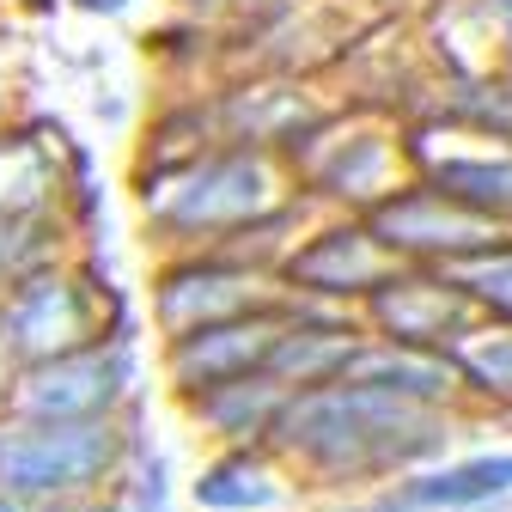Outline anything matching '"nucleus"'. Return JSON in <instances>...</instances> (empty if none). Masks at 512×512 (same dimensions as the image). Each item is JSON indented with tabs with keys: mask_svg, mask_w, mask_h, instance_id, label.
I'll use <instances>...</instances> for the list:
<instances>
[{
	"mask_svg": "<svg viewBox=\"0 0 512 512\" xmlns=\"http://www.w3.org/2000/svg\"><path fill=\"white\" fill-rule=\"evenodd\" d=\"M275 433L293 452L317 458V464H391V458H421L439 445V427L421 415V403L409 397H384L366 384H324V391H305L281 409Z\"/></svg>",
	"mask_w": 512,
	"mask_h": 512,
	"instance_id": "nucleus-1",
	"label": "nucleus"
},
{
	"mask_svg": "<svg viewBox=\"0 0 512 512\" xmlns=\"http://www.w3.org/2000/svg\"><path fill=\"white\" fill-rule=\"evenodd\" d=\"M116 458L110 421H19L0 433V488L7 494H68L104 476Z\"/></svg>",
	"mask_w": 512,
	"mask_h": 512,
	"instance_id": "nucleus-2",
	"label": "nucleus"
},
{
	"mask_svg": "<svg viewBox=\"0 0 512 512\" xmlns=\"http://www.w3.org/2000/svg\"><path fill=\"white\" fill-rule=\"evenodd\" d=\"M275 208V171L263 159H208L171 177L159 196H147V214L171 232H226Z\"/></svg>",
	"mask_w": 512,
	"mask_h": 512,
	"instance_id": "nucleus-3",
	"label": "nucleus"
},
{
	"mask_svg": "<svg viewBox=\"0 0 512 512\" xmlns=\"http://www.w3.org/2000/svg\"><path fill=\"white\" fill-rule=\"evenodd\" d=\"M92 330V299L61 281V275H43V281H25L7 305H0V348H13L25 360H61V354H80Z\"/></svg>",
	"mask_w": 512,
	"mask_h": 512,
	"instance_id": "nucleus-4",
	"label": "nucleus"
},
{
	"mask_svg": "<svg viewBox=\"0 0 512 512\" xmlns=\"http://www.w3.org/2000/svg\"><path fill=\"white\" fill-rule=\"evenodd\" d=\"M128 384V360L122 354H98V348H80V354H61V360H43L25 391H19V409L31 421H104V409L122 397Z\"/></svg>",
	"mask_w": 512,
	"mask_h": 512,
	"instance_id": "nucleus-5",
	"label": "nucleus"
},
{
	"mask_svg": "<svg viewBox=\"0 0 512 512\" xmlns=\"http://www.w3.org/2000/svg\"><path fill=\"white\" fill-rule=\"evenodd\" d=\"M287 342V330L275 324V317H226V324H208V330H189L177 336V378L183 384H202V391H220V384H238L250 378V366L275 360V348Z\"/></svg>",
	"mask_w": 512,
	"mask_h": 512,
	"instance_id": "nucleus-6",
	"label": "nucleus"
},
{
	"mask_svg": "<svg viewBox=\"0 0 512 512\" xmlns=\"http://www.w3.org/2000/svg\"><path fill=\"white\" fill-rule=\"evenodd\" d=\"M378 244H391V250H433V256L464 263V256L488 250V220H476L458 202H445L439 189H421V196H403V202H391L378 214Z\"/></svg>",
	"mask_w": 512,
	"mask_h": 512,
	"instance_id": "nucleus-7",
	"label": "nucleus"
},
{
	"mask_svg": "<svg viewBox=\"0 0 512 512\" xmlns=\"http://www.w3.org/2000/svg\"><path fill=\"white\" fill-rule=\"evenodd\" d=\"M250 287H256V281H250V275H232V269H189V275H171V281H165L159 311H165V324H171L177 336H189V330L226 324V317H244L250 299H256Z\"/></svg>",
	"mask_w": 512,
	"mask_h": 512,
	"instance_id": "nucleus-8",
	"label": "nucleus"
},
{
	"mask_svg": "<svg viewBox=\"0 0 512 512\" xmlns=\"http://www.w3.org/2000/svg\"><path fill=\"white\" fill-rule=\"evenodd\" d=\"M293 281L311 293H360L384 281V250L378 232H330L317 238L311 250L293 256Z\"/></svg>",
	"mask_w": 512,
	"mask_h": 512,
	"instance_id": "nucleus-9",
	"label": "nucleus"
},
{
	"mask_svg": "<svg viewBox=\"0 0 512 512\" xmlns=\"http://www.w3.org/2000/svg\"><path fill=\"white\" fill-rule=\"evenodd\" d=\"M378 317L391 324L403 342H439V336H464V299L452 287L433 281H391L378 293Z\"/></svg>",
	"mask_w": 512,
	"mask_h": 512,
	"instance_id": "nucleus-10",
	"label": "nucleus"
},
{
	"mask_svg": "<svg viewBox=\"0 0 512 512\" xmlns=\"http://www.w3.org/2000/svg\"><path fill=\"white\" fill-rule=\"evenodd\" d=\"M342 384H366V391H384V397H409V403H427L439 397L452 372L427 354H409V348H354Z\"/></svg>",
	"mask_w": 512,
	"mask_h": 512,
	"instance_id": "nucleus-11",
	"label": "nucleus"
},
{
	"mask_svg": "<svg viewBox=\"0 0 512 512\" xmlns=\"http://www.w3.org/2000/svg\"><path fill=\"white\" fill-rule=\"evenodd\" d=\"M433 189L476 220H512V159H445L433 165Z\"/></svg>",
	"mask_w": 512,
	"mask_h": 512,
	"instance_id": "nucleus-12",
	"label": "nucleus"
},
{
	"mask_svg": "<svg viewBox=\"0 0 512 512\" xmlns=\"http://www.w3.org/2000/svg\"><path fill=\"white\" fill-rule=\"evenodd\" d=\"M512 488V458H476V464H458V470H439L427 482H415V500L421 506H476V500H494Z\"/></svg>",
	"mask_w": 512,
	"mask_h": 512,
	"instance_id": "nucleus-13",
	"label": "nucleus"
},
{
	"mask_svg": "<svg viewBox=\"0 0 512 512\" xmlns=\"http://www.w3.org/2000/svg\"><path fill=\"white\" fill-rule=\"evenodd\" d=\"M384 165H391V153H384V141H372V135H354L342 153H336V165H317V177H324L336 196H372V189L384 183Z\"/></svg>",
	"mask_w": 512,
	"mask_h": 512,
	"instance_id": "nucleus-14",
	"label": "nucleus"
},
{
	"mask_svg": "<svg viewBox=\"0 0 512 512\" xmlns=\"http://www.w3.org/2000/svg\"><path fill=\"white\" fill-rule=\"evenodd\" d=\"M196 494H202L208 506H269V500H275L269 470H263V464H250V458H226V464H214V470L196 482Z\"/></svg>",
	"mask_w": 512,
	"mask_h": 512,
	"instance_id": "nucleus-15",
	"label": "nucleus"
},
{
	"mask_svg": "<svg viewBox=\"0 0 512 512\" xmlns=\"http://www.w3.org/2000/svg\"><path fill=\"white\" fill-rule=\"evenodd\" d=\"M452 287L482 299V305L512 311V250H476L464 263H452Z\"/></svg>",
	"mask_w": 512,
	"mask_h": 512,
	"instance_id": "nucleus-16",
	"label": "nucleus"
},
{
	"mask_svg": "<svg viewBox=\"0 0 512 512\" xmlns=\"http://www.w3.org/2000/svg\"><path fill=\"white\" fill-rule=\"evenodd\" d=\"M458 366L482 384V391H506L512 397V336H476V342H464Z\"/></svg>",
	"mask_w": 512,
	"mask_h": 512,
	"instance_id": "nucleus-17",
	"label": "nucleus"
},
{
	"mask_svg": "<svg viewBox=\"0 0 512 512\" xmlns=\"http://www.w3.org/2000/svg\"><path fill=\"white\" fill-rule=\"evenodd\" d=\"M43 250H49V244L37 238V226H31L19 208H0V275H25Z\"/></svg>",
	"mask_w": 512,
	"mask_h": 512,
	"instance_id": "nucleus-18",
	"label": "nucleus"
},
{
	"mask_svg": "<svg viewBox=\"0 0 512 512\" xmlns=\"http://www.w3.org/2000/svg\"><path fill=\"white\" fill-rule=\"evenodd\" d=\"M488 13H494V25H500L506 43H512V0H488Z\"/></svg>",
	"mask_w": 512,
	"mask_h": 512,
	"instance_id": "nucleus-19",
	"label": "nucleus"
},
{
	"mask_svg": "<svg viewBox=\"0 0 512 512\" xmlns=\"http://www.w3.org/2000/svg\"><path fill=\"white\" fill-rule=\"evenodd\" d=\"M80 7H86V13H122L128 0H80Z\"/></svg>",
	"mask_w": 512,
	"mask_h": 512,
	"instance_id": "nucleus-20",
	"label": "nucleus"
},
{
	"mask_svg": "<svg viewBox=\"0 0 512 512\" xmlns=\"http://www.w3.org/2000/svg\"><path fill=\"white\" fill-rule=\"evenodd\" d=\"M366 512H397V506H366Z\"/></svg>",
	"mask_w": 512,
	"mask_h": 512,
	"instance_id": "nucleus-21",
	"label": "nucleus"
}]
</instances>
